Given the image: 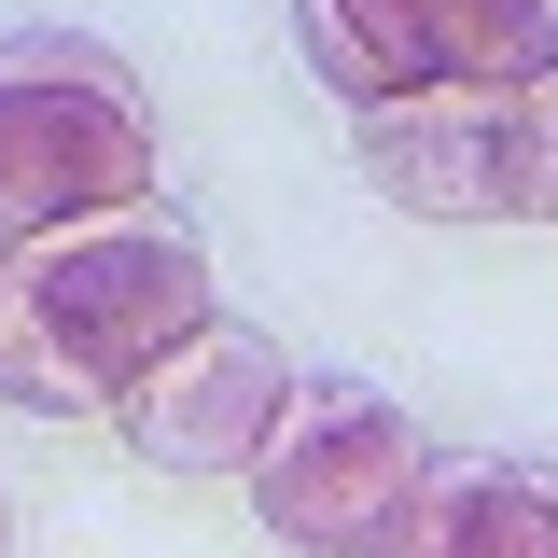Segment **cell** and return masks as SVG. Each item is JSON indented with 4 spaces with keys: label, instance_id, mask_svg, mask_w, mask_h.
I'll list each match as a JSON object with an SVG mask.
<instances>
[{
    "label": "cell",
    "instance_id": "obj_1",
    "mask_svg": "<svg viewBox=\"0 0 558 558\" xmlns=\"http://www.w3.org/2000/svg\"><path fill=\"white\" fill-rule=\"evenodd\" d=\"M209 307H223L209 238L168 209V182L84 223H43V238H0V405L28 418L126 405L140 363H168Z\"/></svg>",
    "mask_w": 558,
    "mask_h": 558
},
{
    "label": "cell",
    "instance_id": "obj_2",
    "mask_svg": "<svg viewBox=\"0 0 558 558\" xmlns=\"http://www.w3.org/2000/svg\"><path fill=\"white\" fill-rule=\"evenodd\" d=\"M154 98L98 28H14L0 43V238H43L84 209L154 196Z\"/></svg>",
    "mask_w": 558,
    "mask_h": 558
},
{
    "label": "cell",
    "instance_id": "obj_3",
    "mask_svg": "<svg viewBox=\"0 0 558 558\" xmlns=\"http://www.w3.org/2000/svg\"><path fill=\"white\" fill-rule=\"evenodd\" d=\"M418 461H433V433H418L391 391H363V377H293V405L266 418V447H252V517H266L293 558H377L391 545V517H405Z\"/></svg>",
    "mask_w": 558,
    "mask_h": 558
},
{
    "label": "cell",
    "instance_id": "obj_4",
    "mask_svg": "<svg viewBox=\"0 0 558 558\" xmlns=\"http://www.w3.org/2000/svg\"><path fill=\"white\" fill-rule=\"evenodd\" d=\"M307 70L349 112L405 98V84H517L558 70V0H293Z\"/></svg>",
    "mask_w": 558,
    "mask_h": 558
},
{
    "label": "cell",
    "instance_id": "obj_5",
    "mask_svg": "<svg viewBox=\"0 0 558 558\" xmlns=\"http://www.w3.org/2000/svg\"><path fill=\"white\" fill-rule=\"evenodd\" d=\"M279 405H293L279 336H252V322L209 307L168 363H140V391H126L112 418H126V447L154 461V475H252V447H266Z\"/></svg>",
    "mask_w": 558,
    "mask_h": 558
},
{
    "label": "cell",
    "instance_id": "obj_6",
    "mask_svg": "<svg viewBox=\"0 0 558 558\" xmlns=\"http://www.w3.org/2000/svg\"><path fill=\"white\" fill-rule=\"evenodd\" d=\"M377 558H558V461H502V447H433Z\"/></svg>",
    "mask_w": 558,
    "mask_h": 558
},
{
    "label": "cell",
    "instance_id": "obj_7",
    "mask_svg": "<svg viewBox=\"0 0 558 558\" xmlns=\"http://www.w3.org/2000/svg\"><path fill=\"white\" fill-rule=\"evenodd\" d=\"M488 223H558V70H517L488 112Z\"/></svg>",
    "mask_w": 558,
    "mask_h": 558
},
{
    "label": "cell",
    "instance_id": "obj_8",
    "mask_svg": "<svg viewBox=\"0 0 558 558\" xmlns=\"http://www.w3.org/2000/svg\"><path fill=\"white\" fill-rule=\"evenodd\" d=\"M0 558H14V488H0Z\"/></svg>",
    "mask_w": 558,
    "mask_h": 558
}]
</instances>
